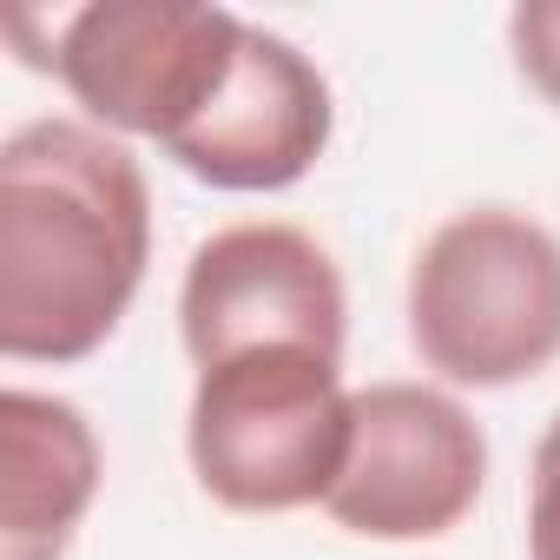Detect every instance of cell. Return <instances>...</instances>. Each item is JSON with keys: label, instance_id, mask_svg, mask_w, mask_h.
Returning <instances> with one entry per match:
<instances>
[{"label": "cell", "instance_id": "cell-1", "mask_svg": "<svg viewBox=\"0 0 560 560\" xmlns=\"http://www.w3.org/2000/svg\"><path fill=\"white\" fill-rule=\"evenodd\" d=\"M152 264L139 159L80 119H34L0 145V350L80 363L132 311Z\"/></svg>", "mask_w": 560, "mask_h": 560}, {"label": "cell", "instance_id": "cell-2", "mask_svg": "<svg viewBox=\"0 0 560 560\" xmlns=\"http://www.w3.org/2000/svg\"><path fill=\"white\" fill-rule=\"evenodd\" d=\"M409 343L455 389H508L560 357V237L508 205L442 218L409 264Z\"/></svg>", "mask_w": 560, "mask_h": 560}, {"label": "cell", "instance_id": "cell-3", "mask_svg": "<svg viewBox=\"0 0 560 560\" xmlns=\"http://www.w3.org/2000/svg\"><path fill=\"white\" fill-rule=\"evenodd\" d=\"M343 363L317 350H250L198 370L185 455L231 514H291L330 501L350 455Z\"/></svg>", "mask_w": 560, "mask_h": 560}, {"label": "cell", "instance_id": "cell-4", "mask_svg": "<svg viewBox=\"0 0 560 560\" xmlns=\"http://www.w3.org/2000/svg\"><path fill=\"white\" fill-rule=\"evenodd\" d=\"M244 21L211 0H93L54 34L60 86L113 132L172 145L231 80Z\"/></svg>", "mask_w": 560, "mask_h": 560}, {"label": "cell", "instance_id": "cell-5", "mask_svg": "<svg viewBox=\"0 0 560 560\" xmlns=\"http://www.w3.org/2000/svg\"><path fill=\"white\" fill-rule=\"evenodd\" d=\"M488 481L481 422L429 383H370L350 396V455L324 514L363 540H442Z\"/></svg>", "mask_w": 560, "mask_h": 560}, {"label": "cell", "instance_id": "cell-6", "mask_svg": "<svg viewBox=\"0 0 560 560\" xmlns=\"http://www.w3.org/2000/svg\"><path fill=\"white\" fill-rule=\"evenodd\" d=\"M343 277L337 257L298 224L211 231L178 284V330L198 370L250 350H317L343 363Z\"/></svg>", "mask_w": 560, "mask_h": 560}, {"label": "cell", "instance_id": "cell-7", "mask_svg": "<svg viewBox=\"0 0 560 560\" xmlns=\"http://www.w3.org/2000/svg\"><path fill=\"white\" fill-rule=\"evenodd\" d=\"M330 126H337V106L317 60L284 34L244 21L231 80L159 152L211 191H291L324 159Z\"/></svg>", "mask_w": 560, "mask_h": 560}, {"label": "cell", "instance_id": "cell-8", "mask_svg": "<svg viewBox=\"0 0 560 560\" xmlns=\"http://www.w3.org/2000/svg\"><path fill=\"white\" fill-rule=\"evenodd\" d=\"M100 494V435L67 396H0V560H60Z\"/></svg>", "mask_w": 560, "mask_h": 560}, {"label": "cell", "instance_id": "cell-9", "mask_svg": "<svg viewBox=\"0 0 560 560\" xmlns=\"http://www.w3.org/2000/svg\"><path fill=\"white\" fill-rule=\"evenodd\" d=\"M508 54L521 80L560 113V0H521L508 14Z\"/></svg>", "mask_w": 560, "mask_h": 560}, {"label": "cell", "instance_id": "cell-10", "mask_svg": "<svg viewBox=\"0 0 560 560\" xmlns=\"http://www.w3.org/2000/svg\"><path fill=\"white\" fill-rule=\"evenodd\" d=\"M527 560H560V416L547 422L527 475Z\"/></svg>", "mask_w": 560, "mask_h": 560}]
</instances>
